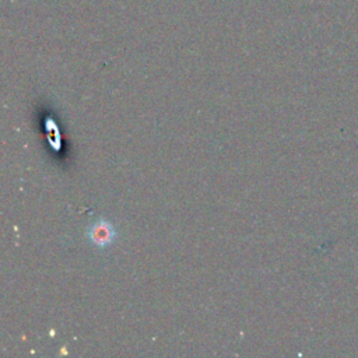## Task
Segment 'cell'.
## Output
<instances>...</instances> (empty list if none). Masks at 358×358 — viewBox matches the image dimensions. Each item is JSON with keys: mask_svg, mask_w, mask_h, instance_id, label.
Masks as SVG:
<instances>
[{"mask_svg": "<svg viewBox=\"0 0 358 358\" xmlns=\"http://www.w3.org/2000/svg\"><path fill=\"white\" fill-rule=\"evenodd\" d=\"M87 235L92 245L98 248H106L116 239V229L110 221L99 218L90 225Z\"/></svg>", "mask_w": 358, "mask_h": 358, "instance_id": "cell-1", "label": "cell"}]
</instances>
